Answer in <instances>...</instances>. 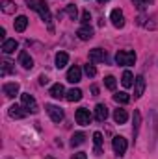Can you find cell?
<instances>
[{
    "instance_id": "6da1fadb",
    "label": "cell",
    "mask_w": 158,
    "mask_h": 159,
    "mask_svg": "<svg viewBox=\"0 0 158 159\" xmlns=\"http://www.w3.org/2000/svg\"><path fill=\"white\" fill-rule=\"evenodd\" d=\"M26 6L30 7V9H34V11H37L41 17V20H45L47 24H48V30L52 32L54 28L50 26V20H52V15H50V9H48V6L45 4V0H26Z\"/></svg>"
},
{
    "instance_id": "7a4b0ae2",
    "label": "cell",
    "mask_w": 158,
    "mask_h": 159,
    "mask_svg": "<svg viewBox=\"0 0 158 159\" xmlns=\"http://www.w3.org/2000/svg\"><path fill=\"white\" fill-rule=\"evenodd\" d=\"M116 63L117 65H125V67H130L136 63V52L134 50H119L116 54Z\"/></svg>"
},
{
    "instance_id": "3957f363",
    "label": "cell",
    "mask_w": 158,
    "mask_h": 159,
    "mask_svg": "<svg viewBox=\"0 0 158 159\" xmlns=\"http://www.w3.org/2000/svg\"><path fill=\"white\" fill-rule=\"evenodd\" d=\"M21 102H22V107H24L28 113H37V111H39L37 102H36V98H34L30 93H22V94H21Z\"/></svg>"
},
{
    "instance_id": "277c9868",
    "label": "cell",
    "mask_w": 158,
    "mask_h": 159,
    "mask_svg": "<svg viewBox=\"0 0 158 159\" xmlns=\"http://www.w3.org/2000/svg\"><path fill=\"white\" fill-rule=\"evenodd\" d=\"M112 146H114V152L117 154V156H125V152H126V139L125 137H121V135H117V137H114L112 139Z\"/></svg>"
},
{
    "instance_id": "5b68a950",
    "label": "cell",
    "mask_w": 158,
    "mask_h": 159,
    "mask_svg": "<svg viewBox=\"0 0 158 159\" xmlns=\"http://www.w3.org/2000/svg\"><path fill=\"white\" fill-rule=\"evenodd\" d=\"M45 109H47V113L50 115V119L54 120V122H62L63 120V109L62 107H58L54 104H47Z\"/></svg>"
},
{
    "instance_id": "8992f818",
    "label": "cell",
    "mask_w": 158,
    "mask_h": 159,
    "mask_svg": "<svg viewBox=\"0 0 158 159\" xmlns=\"http://www.w3.org/2000/svg\"><path fill=\"white\" fill-rule=\"evenodd\" d=\"M75 119H77V122H78L80 126H87L91 122V113H89V109L80 107V109H77V113H75Z\"/></svg>"
},
{
    "instance_id": "52a82bcc",
    "label": "cell",
    "mask_w": 158,
    "mask_h": 159,
    "mask_svg": "<svg viewBox=\"0 0 158 159\" xmlns=\"http://www.w3.org/2000/svg\"><path fill=\"white\" fill-rule=\"evenodd\" d=\"M110 20H112V24L116 28H123L125 26V15H123V11L121 9H114L110 13Z\"/></svg>"
},
{
    "instance_id": "ba28073f",
    "label": "cell",
    "mask_w": 158,
    "mask_h": 159,
    "mask_svg": "<svg viewBox=\"0 0 158 159\" xmlns=\"http://www.w3.org/2000/svg\"><path fill=\"white\" fill-rule=\"evenodd\" d=\"M26 113H28V111H26L22 106H17V104H15V106H11V107L7 109V115H9L11 119H17V120L24 119V117H26Z\"/></svg>"
},
{
    "instance_id": "9c48e42d",
    "label": "cell",
    "mask_w": 158,
    "mask_h": 159,
    "mask_svg": "<svg viewBox=\"0 0 158 159\" xmlns=\"http://www.w3.org/2000/svg\"><path fill=\"white\" fill-rule=\"evenodd\" d=\"M106 59V52L102 50V48H93V50H89V61L91 63H101V61H104Z\"/></svg>"
},
{
    "instance_id": "30bf717a",
    "label": "cell",
    "mask_w": 158,
    "mask_h": 159,
    "mask_svg": "<svg viewBox=\"0 0 158 159\" xmlns=\"http://www.w3.org/2000/svg\"><path fill=\"white\" fill-rule=\"evenodd\" d=\"M80 80H82V70H80V67H71L69 70H67V81L69 83H78Z\"/></svg>"
},
{
    "instance_id": "8fae6325",
    "label": "cell",
    "mask_w": 158,
    "mask_h": 159,
    "mask_svg": "<svg viewBox=\"0 0 158 159\" xmlns=\"http://www.w3.org/2000/svg\"><path fill=\"white\" fill-rule=\"evenodd\" d=\"M145 91V78L143 76H138L134 80V98H140Z\"/></svg>"
},
{
    "instance_id": "7c38bea8",
    "label": "cell",
    "mask_w": 158,
    "mask_h": 159,
    "mask_svg": "<svg viewBox=\"0 0 158 159\" xmlns=\"http://www.w3.org/2000/svg\"><path fill=\"white\" fill-rule=\"evenodd\" d=\"M4 94L7 96V98H15L17 94H19V83H4Z\"/></svg>"
},
{
    "instance_id": "4fadbf2b",
    "label": "cell",
    "mask_w": 158,
    "mask_h": 159,
    "mask_svg": "<svg viewBox=\"0 0 158 159\" xmlns=\"http://www.w3.org/2000/svg\"><path fill=\"white\" fill-rule=\"evenodd\" d=\"M48 94L52 96V98H56V100H60V98H63L67 93H65V89H63V85L62 83H54L52 87H50V91H48Z\"/></svg>"
},
{
    "instance_id": "5bb4252c",
    "label": "cell",
    "mask_w": 158,
    "mask_h": 159,
    "mask_svg": "<svg viewBox=\"0 0 158 159\" xmlns=\"http://www.w3.org/2000/svg\"><path fill=\"white\" fill-rule=\"evenodd\" d=\"M19 63H21L24 69H28V70L34 67V59H32V56H30L28 52H21V54H19Z\"/></svg>"
},
{
    "instance_id": "9a60e30c",
    "label": "cell",
    "mask_w": 158,
    "mask_h": 159,
    "mask_svg": "<svg viewBox=\"0 0 158 159\" xmlns=\"http://www.w3.org/2000/svg\"><path fill=\"white\" fill-rule=\"evenodd\" d=\"M95 119L99 120V122H104V120L108 119V107L104 104H99L95 107Z\"/></svg>"
},
{
    "instance_id": "2e32d148",
    "label": "cell",
    "mask_w": 158,
    "mask_h": 159,
    "mask_svg": "<svg viewBox=\"0 0 158 159\" xmlns=\"http://www.w3.org/2000/svg\"><path fill=\"white\" fill-rule=\"evenodd\" d=\"M17 46H19V44H17L15 39H6L2 43V52H4V54H13V52L17 50Z\"/></svg>"
},
{
    "instance_id": "e0dca14e",
    "label": "cell",
    "mask_w": 158,
    "mask_h": 159,
    "mask_svg": "<svg viewBox=\"0 0 158 159\" xmlns=\"http://www.w3.org/2000/svg\"><path fill=\"white\" fill-rule=\"evenodd\" d=\"M77 35H78V39H82V41H89L93 37V30H91L89 26H82V28H78Z\"/></svg>"
},
{
    "instance_id": "ac0fdd59",
    "label": "cell",
    "mask_w": 158,
    "mask_h": 159,
    "mask_svg": "<svg viewBox=\"0 0 158 159\" xmlns=\"http://www.w3.org/2000/svg\"><path fill=\"white\" fill-rule=\"evenodd\" d=\"M67 63H69L67 52H58V54H56V69H63Z\"/></svg>"
},
{
    "instance_id": "d6986e66",
    "label": "cell",
    "mask_w": 158,
    "mask_h": 159,
    "mask_svg": "<svg viewBox=\"0 0 158 159\" xmlns=\"http://www.w3.org/2000/svg\"><path fill=\"white\" fill-rule=\"evenodd\" d=\"M114 120L117 122V124H125L126 120H128V113H126V109H116L114 111Z\"/></svg>"
},
{
    "instance_id": "ffe728a7",
    "label": "cell",
    "mask_w": 158,
    "mask_h": 159,
    "mask_svg": "<svg viewBox=\"0 0 158 159\" xmlns=\"http://www.w3.org/2000/svg\"><path fill=\"white\" fill-rule=\"evenodd\" d=\"M26 26H28V17L21 15V17L15 19V32H24Z\"/></svg>"
},
{
    "instance_id": "44dd1931",
    "label": "cell",
    "mask_w": 158,
    "mask_h": 159,
    "mask_svg": "<svg viewBox=\"0 0 158 159\" xmlns=\"http://www.w3.org/2000/svg\"><path fill=\"white\" fill-rule=\"evenodd\" d=\"M2 11H4L6 15H13V13L17 11L15 2H11V0H2Z\"/></svg>"
},
{
    "instance_id": "7402d4cb",
    "label": "cell",
    "mask_w": 158,
    "mask_h": 159,
    "mask_svg": "<svg viewBox=\"0 0 158 159\" xmlns=\"http://www.w3.org/2000/svg\"><path fill=\"white\" fill-rule=\"evenodd\" d=\"M65 98L69 102H78V100H82V91L80 89H71V91H67Z\"/></svg>"
},
{
    "instance_id": "603a6c76",
    "label": "cell",
    "mask_w": 158,
    "mask_h": 159,
    "mask_svg": "<svg viewBox=\"0 0 158 159\" xmlns=\"http://www.w3.org/2000/svg\"><path fill=\"white\" fill-rule=\"evenodd\" d=\"M11 72H15V67H13V63H11V61H2L0 76H7V74H11Z\"/></svg>"
},
{
    "instance_id": "cb8c5ba5",
    "label": "cell",
    "mask_w": 158,
    "mask_h": 159,
    "mask_svg": "<svg viewBox=\"0 0 158 159\" xmlns=\"http://www.w3.org/2000/svg\"><path fill=\"white\" fill-rule=\"evenodd\" d=\"M93 143H95V154L101 156V146H102V133L101 131L93 133Z\"/></svg>"
},
{
    "instance_id": "d4e9b609",
    "label": "cell",
    "mask_w": 158,
    "mask_h": 159,
    "mask_svg": "<svg viewBox=\"0 0 158 159\" xmlns=\"http://www.w3.org/2000/svg\"><path fill=\"white\" fill-rule=\"evenodd\" d=\"M121 83H123V87H132V85H134V76H132L130 70H125V72H123Z\"/></svg>"
},
{
    "instance_id": "484cf974",
    "label": "cell",
    "mask_w": 158,
    "mask_h": 159,
    "mask_svg": "<svg viewBox=\"0 0 158 159\" xmlns=\"http://www.w3.org/2000/svg\"><path fill=\"white\" fill-rule=\"evenodd\" d=\"M84 141H86V135H84L82 131H77V133L71 137V146H73V148H75V146H80Z\"/></svg>"
},
{
    "instance_id": "4316f807",
    "label": "cell",
    "mask_w": 158,
    "mask_h": 159,
    "mask_svg": "<svg viewBox=\"0 0 158 159\" xmlns=\"http://www.w3.org/2000/svg\"><path fill=\"white\" fill-rule=\"evenodd\" d=\"M114 100H116L117 104H128V102H130V96L121 91V93H116V94H114Z\"/></svg>"
},
{
    "instance_id": "83f0119b",
    "label": "cell",
    "mask_w": 158,
    "mask_h": 159,
    "mask_svg": "<svg viewBox=\"0 0 158 159\" xmlns=\"http://www.w3.org/2000/svg\"><path fill=\"white\" fill-rule=\"evenodd\" d=\"M140 124H141V115H140V111H134V129H132L134 137H138V131H140Z\"/></svg>"
},
{
    "instance_id": "f1b7e54d",
    "label": "cell",
    "mask_w": 158,
    "mask_h": 159,
    "mask_svg": "<svg viewBox=\"0 0 158 159\" xmlns=\"http://www.w3.org/2000/svg\"><path fill=\"white\" fill-rule=\"evenodd\" d=\"M65 13H67L73 20H77V17H78V9H77V6H75V4H69V6L65 7Z\"/></svg>"
},
{
    "instance_id": "f546056e",
    "label": "cell",
    "mask_w": 158,
    "mask_h": 159,
    "mask_svg": "<svg viewBox=\"0 0 158 159\" xmlns=\"http://www.w3.org/2000/svg\"><path fill=\"white\" fill-rule=\"evenodd\" d=\"M132 2H134V6H136L140 11H143V9H145V7H147L153 0H132Z\"/></svg>"
},
{
    "instance_id": "4dcf8cb0",
    "label": "cell",
    "mask_w": 158,
    "mask_h": 159,
    "mask_svg": "<svg viewBox=\"0 0 158 159\" xmlns=\"http://www.w3.org/2000/svg\"><path fill=\"white\" fill-rule=\"evenodd\" d=\"M104 85H106L110 91H114V89H116V78H114V76H106V78H104Z\"/></svg>"
},
{
    "instance_id": "1f68e13d",
    "label": "cell",
    "mask_w": 158,
    "mask_h": 159,
    "mask_svg": "<svg viewBox=\"0 0 158 159\" xmlns=\"http://www.w3.org/2000/svg\"><path fill=\"white\" fill-rule=\"evenodd\" d=\"M84 72H86V74H87V76H89V78H93V76H95V74H97V69H95V67H93V65H89V63H87V65H86V67H84Z\"/></svg>"
},
{
    "instance_id": "d6a6232c",
    "label": "cell",
    "mask_w": 158,
    "mask_h": 159,
    "mask_svg": "<svg viewBox=\"0 0 158 159\" xmlns=\"http://www.w3.org/2000/svg\"><path fill=\"white\" fill-rule=\"evenodd\" d=\"M89 20H91V13L89 11H84L82 13V24L84 26H89Z\"/></svg>"
},
{
    "instance_id": "836d02e7",
    "label": "cell",
    "mask_w": 158,
    "mask_h": 159,
    "mask_svg": "<svg viewBox=\"0 0 158 159\" xmlns=\"http://www.w3.org/2000/svg\"><path fill=\"white\" fill-rule=\"evenodd\" d=\"M73 159H87V156H86V152H78L73 156Z\"/></svg>"
},
{
    "instance_id": "e575fe53",
    "label": "cell",
    "mask_w": 158,
    "mask_h": 159,
    "mask_svg": "<svg viewBox=\"0 0 158 159\" xmlns=\"http://www.w3.org/2000/svg\"><path fill=\"white\" fill-rule=\"evenodd\" d=\"M91 94H93V96L99 94V87H97V85H91Z\"/></svg>"
},
{
    "instance_id": "d590c367",
    "label": "cell",
    "mask_w": 158,
    "mask_h": 159,
    "mask_svg": "<svg viewBox=\"0 0 158 159\" xmlns=\"http://www.w3.org/2000/svg\"><path fill=\"white\" fill-rule=\"evenodd\" d=\"M39 83H41V85L48 83V78H47V76H39Z\"/></svg>"
},
{
    "instance_id": "8d00e7d4",
    "label": "cell",
    "mask_w": 158,
    "mask_h": 159,
    "mask_svg": "<svg viewBox=\"0 0 158 159\" xmlns=\"http://www.w3.org/2000/svg\"><path fill=\"white\" fill-rule=\"evenodd\" d=\"M0 39H4V41H6V30H4V28L0 30Z\"/></svg>"
},
{
    "instance_id": "74e56055",
    "label": "cell",
    "mask_w": 158,
    "mask_h": 159,
    "mask_svg": "<svg viewBox=\"0 0 158 159\" xmlns=\"http://www.w3.org/2000/svg\"><path fill=\"white\" fill-rule=\"evenodd\" d=\"M97 2H101V4H104V2H108V0H97Z\"/></svg>"
},
{
    "instance_id": "f35d334b",
    "label": "cell",
    "mask_w": 158,
    "mask_h": 159,
    "mask_svg": "<svg viewBox=\"0 0 158 159\" xmlns=\"http://www.w3.org/2000/svg\"><path fill=\"white\" fill-rule=\"evenodd\" d=\"M45 159H54V157H52V156H48V157H45Z\"/></svg>"
}]
</instances>
